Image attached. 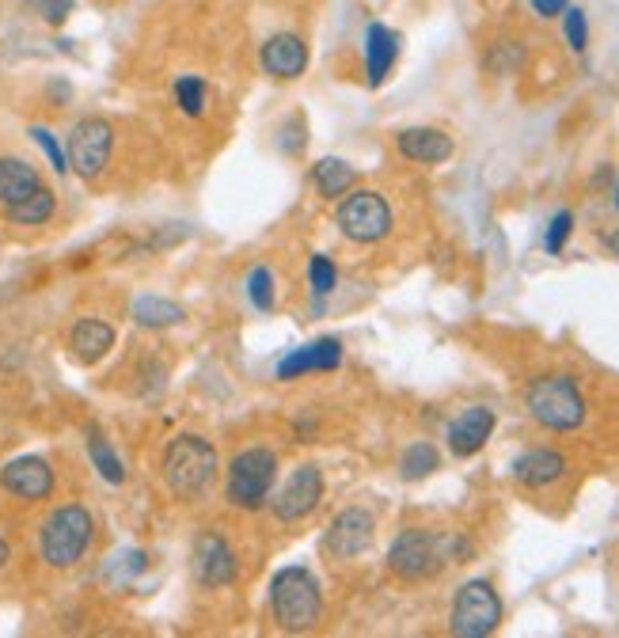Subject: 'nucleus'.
<instances>
[{
    "label": "nucleus",
    "instance_id": "1",
    "mask_svg": "<svg viewBox=\"0 0 619 638\" xmlns=\"http://www.w3.org/2000/svg\"><path fill=\"white\" fill-rule=\"evenodd\" d=\"M471 554V543L464 536H441L430 529H403L387 548V570L400 581H426L438 578L449 562H460Z\"/></svg>",
    "mask_w": 619,
    "mask_h": 638
},
{
    "label": "nucleus",
    "instance_id": "2",
    "mask_svg": "<svg viewBox=\"0 0 619 638\" xmlns=\"http://www.w3.org/2000/svg\"><path fill=\"white\" fill-rule=\"evenodd\" d=\"M164 483L171 487V494L179 498H202L209 494V487L220 475V460L214 441L198 438V433H179L164 449Z\"/></svg>",
    "mask_w": 619,
    "mask_h": 638
},
{
    "label": "nucleus",
    "instance_id": "3",
    "mask_svg": "<svg viewBox=\"0 0 619 638\" xmlns=\"http://www.w3.org/2000/svg\"><path fill=\"white\" fill-rule=\"evenodd\" d=\"M524 406H529L532 422L551 433H574L578 425H586V414H589L578 381L567 373L536 376L529 392H524Z\"/></svg>",
    "mask_w": 619,
    "mask_h": 638
},
{
    "label": "nucleus",
    "instance_id": "4",
    "mask_svg": "<svg viewBox=\"0 0 619 638\" xmlns=\"http://www.w3.org/2000/svg\"><path fill=\"white\" fill-rule=\"evenodd\" d=\"M271 612L282 631H312L323 616V589L308 567H282L271 581Z\"/></svg>",
    "mask_w": 619,
    "mask_h": 638
},
{
    "label": "nucleus",
    "instance_id": "5",
    "mask_svg": "<svg viewBox=\"0 0 619 638\" xmlns=\"http://www.w3.org/2000/svg\"><path fill=\"white\" fill-rule=\"evenodd\" d=\"M91 540H96V517L85 506H58L42 521L39 532V554L46 567L72 570L88 554Z\"/></svg>",
    "mask_w": 619,
    "mask_h": 638
},
{
    "label": "nucleus",
    "instance_id": "6",
    "mask_svg": "<svg viewBox=\"0 0 619 638\" xmlns=\"http://www.w3.org/2000/svg\"><path fill=\"white\" fill-rule=\"evenodd\" d=\"M274 483H278V457L271 449L255 445L233 457V464L225 471V498L236 510L255 513L266 506Z\"/></svg>",
    "mask_w": 619,
    "mask_h": 638
},
{
    "label": "nucleus",
    "instance_id": "7",
    "mask_svg": "<svg viewBox=\"0 0 619 638\" xmlns=\"http://www.w3.org/2000/svg\"><path fill=\"white\" fill-rule=\"evenodd\" d=\"M502 597L487 578L464 581L456 589V600H452V612H449V627L456 638H487L502 627Z\"/></svg>",
    "mask_w": 619,
    "mask_h": 638
},
{
    "label": "nucleus",
    "instance_id": "8",
    "mask_svg": "<svg viewBox=\"0 0 619 638\" xmlns=\"http://www.w3.org/2000/svg\"><path fill=\"white\" fill-rule=\"evenodd\" d=\"M338 233L354 244H381L392 233V206L381 190H350L335 209Z\"/></svg>",
    "mask_w": 619,
    "mask_h": 638
},
{
    "label": "nucleus",
    "instance_id": "9",
    "mask_svg": "<svg viewBox=\"0 0 619 638\" xmlns=\"http://www.w3.org/2000/svg\"><path fill=\"white\" fill-rule=\"evenodd\" d=\"M110 153H115V126L107 118H80L69 129V141H65V156H69V171L85 183H96L107 171Z\"/></svg>",
    "mask_w": 619,
    "mask_h": 638
},
{
    "label": "nucleus",
    "instance_id": "10",
    "mask_svg": "<svg viewBox=\"0 0 619 638\" xmlns=\"http://www.w3.org/2000/svg\"><path fill=\"white\" fill-rule=\"evenodd\" d=\"M373 536H376V517L369 513L365 506H350V510H342L335 521L327 524L320 551L335 562H346L373 548Z\"/></svg>",
    "mask_w": 619,
    "mask_h": 638
},
{
    "label": "nucleus",
    "instance_id": "11",
    "mask_svg": "<svg viewBox=\"0 0 619 638\" xmlns=\"http://www.w3.org/2000/svg\"><path fill=\"white\" fill-rule=\"evenodd\" d=\"M323 502V471L316 464H301L285 479V487L274 498V517L282 524H301L320 510Z\"/></svg>",
    "mask_w": 619,
    "mask_h": 638
},
{
    "label": "nucleus",
    "instance_id": "12",
    "mask_svg": "<svg viewBox=\"0 0 619 638\" xmlns=\"http://www.w3.org/2000/svg\"><path fill=\"white\" fill-rule=\"evenodd\" d=\"M53 464L46 457H16L0 468V487L20 502H42L53 494Z\"/></svg>",
    "mask_w": 619,
    "mask_h": 638
},
{
    "label": "nucleus",
    "instance_id": "13",
    "mask_svg": "<svg viewBox=\"0 0 619 638\" xmlns=\"http://www.w3.org/2000/svg\"><path fill=\"white\" fill-rule=\"evenodd\" d=\"M308 61H312L308 42L293 31H278L258 46V65H263V72L271 80H282V85L285 80H301L304 72H308Z\"/></svg>",
    "mask_w": 619,
    "mask_h": 638
},
{
    "label": "nucleus",
    "instance_id": "14",
    "mask_svg": "<svg viewBox=\"0 0 619 638\" xmlns=\"http://www.w3.org/2000/svg\"><path fill=\"white\" fill-rule=\"evenodd\" d=\"M236 575H239L236 551L228 548L225 536L202 532L198 543H194V578H198L206 589H225V586H233Z\"/></svg>",
    "mask_w": 619,
    "mask_h": 638
},
{
    "label": "nucleus",
    "instance_id": "15",
    "mask_svg": "<svg viewBox=\"0 0 619 638\" xmlns=\"http://www.w3.org/2000/svg\"><path fill=\"white\" fill-rule=\"evenodd\" d=\"M342 357H346V350H342L338 338H312L304 346L289 350L278 369H274V376L278 381H297V376L308 373H335V369H342Z\"/></svg>",
    "mask_w": 619,
    "mask_h": 638
},
{
    "label": "nucleus",
    "instance_id": "16",
    "mask_svg": "<svg viewBox=\"0 0 619 638\" xmlns=\"http://www.w3.org/2000/svg\"><path fill=\"white\" fill-rule=\"evenodd\" d=\"M494 425H498V414L491 406H468V411H460L445 433L449 452L456 460H468V457H475V452H483V445L494 433Z\"/></svg>",
    "mask_w": 619,
    "mask_h": 638
},
{
    "label": "nucleus",
    "instance_id": "17",
    "mask_svg": "<svg viewBox=\"0 0 619 638\" xmlns=\"http://www.w3.org/2000/svg\"><path fill=\"white\" fill-rule=\"evenodd\" d=\"M395 149H400L403 160L426 164V168H433V164L452 160V153H456V141H452L445 129H438V126H406V129L395 134Z\"/></svg>",
    "mask_w": 619,
    "mask_h": 638
},
{
    "label": "nucleus",
    "instance_id": "18",
    "mask_svg": "<svg viewBox=\"0 0 619 638\" xmlns=\"http://www.w3.org/2000/svg\"><path fill=\"white\" fill-rule=\"evenodd\" d=\"M400 31H392L387 23H369L365 27V85L381 88L387 77H392L395 61H400Z\"/></svg>",
    "mask_w": 619,
    "mask_h": 638
},
{
    "label": "nucleus",
    "instance_id": "19",
    "mask_svg": "<svg viewBox=\"0 0 619 638\" xmlns=\"http://www.w3.org/2000/svg\"><path fill=\"white\" fill-rule=\"evenodd\" d=\"M513 483L529 487V490H543V487H556L562 475H567V457L556 449H529L513 460L510 468Z\"/></svg>",
    "mask_w": 619,
    "mask_h": 638
},
{
    "label": "nucleus",
    "instance_id": "20",
    "mask_svg": "<svg viewBox=\"0 0 619 638\" xmlns=\"http://www.w3.org/2000/svg\"><path fill=\"white\" fill-rule=\"evenodd\" d=\"M115 342H118V331L110 327L107 320H99V316L77 320V323H72V331H69V350H72V357H77L80 365H99L110 350H115Z\"/></svg>",
    "mask_w": 619,
    "mask_h": 638
},
{
    "label": "nucleus",
    "instance_id": "21",
    "mask_svg": "<svg viewBox=\"0 0 619 638\" xmlns=\"http://www.w3.org/2000/svg\"><path fill=\"white\" fill-rule=\"evenodd\" d=\"M39 187H46V183L35 164L20 160V156H0V209L16 206Z\"/></svg>",
    "mask_w": 619,
    "mask_h": 638
},
{
    "label": "nucleus",
    "instance_id": "22",
    "mask_svg": "<svg viewBox=\"0 0 619 638\" xmlns=\"http://www.w3.org/2000/svg\"><path fill=\"white\" fill-rule=\"evenodd\" d=\"M312 179H316V190L323 198H346L350 190H354L357 183V168L354 164H346L342 156H323V160L312 168Z\"/></svg>",
    "mask_w": 619,
    "mask_h": 638
},
{
    "label": "nucleus",
    "instance_id": "23",
    "mask_svg": "<svg viewBox=\"0 0 619 638\" xmlns=\"http://www.w3.org/2000/svg\"><path fill=\"white\" fill-rule=\"evenodd\" d=\"M183 320H187V308L168 301V297H153V293H145V297L134 301V323H137V327L160 331V327H175V323H183Z\"/></svg>",
    "mask_w": 619,
    "mask_h": 638
},
{
    "label": "nucleus",
    "instance_id": "24",
    "mask_svg": "<svg viewBox=\"0 0 619 638\" xmlns=\"http://www.w3.org/2000/svg\"><path fill=\"white\" fill-rule=\"evenodd\" d=\"M58 213V194L50 187H39L35 194H27L23 202H16V206L4 209V217L12 220V225H23V228H39L46 220Z\"/></svg>",
    "mask_w": 619,
    "mask_h": 638
},
{
    "label": "nucleus",
    "instance_id": "25",
    "mask_svg": "<svg viewBox=\"0 0 619 638\" xmlns=\"http://www.w3.org/2000/svg\"><path fill=\"white\" fill-rule=\"evenodd\" d=\"M88 457H91V464H96L99 471V479L110 487H122L126 483V464H122V457L115 452V445L104 438L99 430H88Z\"/></svg>",
    "mask_w": 619,
    "mask_h": 638
},
{
    "label": "nucleus",
    "instance_id": "26",
    "mask_svg": "<svg viewBox=\"0 0 619 638\" xmlns=\"http://www.w3.org/2000/svg\"><path fill=\"white\" fill-rule=\"evenodd\" d=\"M171 96H175V107H179L187 118H202L209 107V85H206V77H198V72H183V77H175Z\"/></svg>",
    "mask_w": 619,
    "mask_h": 638
},
{
    "label": "nucleus",
    "instance_id": "27",
    "mask_svg": "<svg viewBox=\"0 0 619 638\" xmlns=\"http://www.w3.org/2000/svg\"><path fill=\"white\" fill-rule=\"evenodd\" d=\"M438 468H441V452L433 449L430 441H414V445L406 449L403 460H400V471H403L406 483H419V479L433 475Z\"/></svg>",
    "mask_w": 619,
    "mask_h": 638
},
{
    "label": "nucleus",
    "instance_id": "28",
    "mask_svg": "<svg viewBox=\"0 0 619 638\" xmlns=\"http://www.w3.org/2000/svg\"><path fill=\"white\" fill-rule=\"evenodd\" d=\"M244 289H247V301H252L255 312H274V304H278V285H274L271 266H252Z\"/></svg>",
    "mask_w": 619,
    "mask_h": 638
},
{
    "label": "nucleus",
    "instance_id": "29",
    "mask_svg": "<svg viewBox=\"0 0 619 638\" xmlns=\"http://www.w3.org/2000/svg\"><path fill=\"white\" fill-rule=\"evenodd\" d=\"M308 285H312V297H331L338 289V266L331 255H312L308 258Z\"/></svg>",
    "mask_w": 619,
    "mask_h": 638
},
{
    "label": "nucleus",
    "instance_id": "30",
    "mask_svg": "<svg viewBox=\"0 0 619 638\" xmlns=\"http://www.w3.org/2000/svg\"><path fill=\"white\" fill-rule=\"evenodd\" d=\"M559 20H562V39H567L570 50L586 53L589 50V16H586V8L570 4L567 12L559 16Z\"/></svg>",
    "mask_w": 619,
    "mask_h": 638
},
{
    "label": "nucleus",
    "instance_id": "31",
    "mask_svg": "<svg viewBox=\"0 0 619 638\" xmlns=\"http://www.w3.org/2000/svg\"><path fill=\"white\" fill-rule=\"evenodd\" d=\"M521 61H524V46L513 42V39H505V42H494V46H491L487 69L498 72V77H510L513 69H521Z\"/></svg>",
    "mask_w": 619,
    "mask_h": 638
},
{
    "label": "nucleus",
    "instance_id": "32",
    "mask_svg": "<svg viewBox=\"0 0 619 638\" xmlns=\"http://www.w3.org/2000/svg\"><path fill=\"white\" fill-rule=\"evenodd\" d=\"M27 134H31V141L46 153V160H50V168H53V171H58V175H69V156H65V145L50 134V129H46V126H31V129H27Z\"/></svg>",
    "mask_w": 619,
    "mask_h": 638
},
{
    "label": "nucleus",
    "instance_id": "33",
    "mask_svg": "<svg viewBox=\"0 0 619 638\" xmlns=\"http://www.w3.org/2000/svg\"><path fill=\"white\" fill-rule=\"evenodd\" d=\"M570 233H574V213L559 209L556 217L548 220V233H543V252H548V255H562V247H567Z\"/></svg>",
    "mask_w": 619,
    "mask_h": 638
},
{
    "label": "nucleus",
    "instance_id": "34",
    "mask_svg": "<svg viewBox=\"0 0 619 638\" xmlns=\"http://www.w3.org/2000/svg\"><path fill=\"white\" fill-rule=\"evenodd\" d=\"M27 12H35L46 27H65L72 16V0H23Z\"/></svg>",
    "mask_w": 619,
    "mask_h": 638
},
{
    "label": "nucleus",
    "instance_id": "35",
    "mask_svg": "<svg viewBox=\"0 0 619 638\" xmlns=\"http://www.w3.org/2000/svg\"><path fill=\"white\" fill-rule=\"evenodd\" d=\"M532 12L540 16V20H559L562 12L570 8V0H529Z\"/></svg>",
    "mask_w": 619,
    "mask_h": 638
},
{
    "label": "nucleus",
    "instance_id": "36",
    "mask_svg": "<svg viewBox=\"0 0 619 638\" xmlns=\"http://www.w3.org/2000/svg\"><path fill=\"white\" fill-rule=\"evenodd\" d=\"M605 247H608V252H612V255L619 258V228H612V233L605 236Z\"/></svg>",
    "mask_w": 619,
    "mask_h": 638
},
{
    "label": "nucleus",
    "instance_id": "37",
    "mask_svg": "<svg viewBox=\"0 0 619 638\" xmlns=\"http://www.w3.org/2000/svg\"><path fill=\"white\" fill-rule=\"evenodd\" d=\"M8 559H12V548H8V540L0 536V567H8Z\"/></svg>",
    "mask_w": 619,
    "mask_h": 638
},
{
    "label": "nucleus",
    "instance_id": "38",
    "mask_svg": "<svg viewBox=\"0 0 619 638\" xmlns=\"http://www.w3.org/2000/svg\"><path fill=\"white\" fill-rule=\"evenodd\" d=\"M612 206L619 209V183H616V194H612Z\"/></svg>",
    "mask_w": 619,
    "mask_h": 638
}]
</instances>
